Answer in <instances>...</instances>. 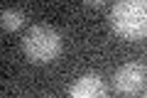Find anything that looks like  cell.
<instances>
[{
  "label": "cell",
  "mask_w": 147,
  "mask_h": 98,
  "mask_svg": "<svg viewBox=\"0 0 147 98\" xmlns=\"http://www.w3.org/2000/svg\"><path fill=\"white\" fill-rule=\"evenodd\" d=\"M69 98H108V83L96 71L81 74L69 86Z\"/></svg>",
  "instance_id": "277c9868"
},
{
  "label": "cell",
  "mask_w": 147,
  "mask_h": 98,
  "mask_svg": "<svg viewBox=\"0 0 147 98\" xmlns=\"http://www.w3.org/2000/svg\"><path fill=\"white\" fill-rule=\"evenodd\" d=\"M22 49L32 64H52L61 54V34L52 25H34L22 39Z\"/></svg>",
  "instance_id": "7a4b0ae2"
},
{
  "label": "cell",
  "mask_w": 147,
  "mask_h": 98,
  "mask_svg": "<svg viewBox=\"0 0 147 98\" xmlns=\"http://www.w3.org/2000/svg\"><path fill=\"white\" fill-rule=\"evenodd\" d=\"M145 81H147V69L140 62H125L113 74V86L123 96H132V93L142 91L145 88Z\"/></svg>",
  "instance_id": "3957f363"
},
{
  "label": "cell",
  "mask_w": 147,
  "mask_h": 98,
  "mask_svg": "<svg viewBox=\"0 0 147 98\" xmlns=\"http://www.w3.org/2000/svg\"><path fill=\"white\" fill-rule=\"evenodd\" d=\"M0 25L5 32H15L25 25V12L17 10V7H5V10L0 12Z\"/></svg>",
  "instance_id": "5b68a950"
},
{
  "label": "cell",
  "mask_w": 147,
  "mask_h": 98,
  "mask_svg": "<svg viewBox=\"0 0 147 98\" xmlns=\"http://www.w3.org/2000/svg\"><path fill=\"white\" fill-rule=\"evenodd\" d=\"M110 27L130 42L147 37V0H118L110 7Z\"/></svg>",
  "instance_id": "6da1fadb"
},
{
  "label": "cell",
  "mask_w": 147,
  "mask_h": 98,
  "mask_svg": "<svg viewBox=\"0 0 147 98\" xmlns=\"http://www.w3.org/2000/svg\"><path fill=\"white\" fill-rule=\"evenodd\" d=\"M145 98H147V96H145Z\"/></svg>",
  "instance_id": "52a82bcc"
},
{
  "label": "cell",
  "mask_w": 147,
  "mask_h": 98,
  "mask_svg": "<svg viewBox=\"0 0 147 98\" xmlns=\"http://www.w3.org/2000/svg\"><path fill=\"white\" fill-rule=\"evenodd\" d=\"M103 0H86V7H103Z\"/></svg>",
  "instance_id": "8992f818"
}]
</instances>
